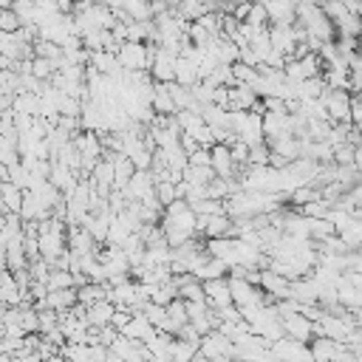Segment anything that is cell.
<instances>
[{"label":"cell","instance_id":"1","mask_svg":"<svg viewBox=\"0 0 362 362\" xmlns=\"http://www.w3.org/2000/svg\"><path fill=\"white\" fill-rule=\"evenodd\" d=\"M320 102L325 105L331 122H348V116H351V90H345V88H325Z\"/></svg>","mask_w":362,"mask_h":362},{"label":"cell","instance_id":"2","mask_svg":"<svg viewBox=\"0 0 362 362\" xmlns=\"http://www.w3.org/2000/svg\"><path fill=\"white\" fill-rule=\"evenodd\" d=\"M116 59H119L122 71H150L147 42H122L116 51Z\"/></svg>","mask_w":362,"mask_h":362},{"label":"cell","instance_id":"3","mask_svg":"<svg viewBox=\"0 0 362 362\" xmlns=\"http://www.w3.org/2000/svg\"><path fill=\"white\" fill-rule=\"evenodd\" d=\"M269 348L280 356V362H314L308 345H305V342H297V339H291V337H280V339H274Z\"/></svg>","mask_w":362,"mask_h":362},{"label":"cell","instance_id":"4","mask_svg":"<svg viewBox=\"0 0 362 362\" xmlns=\"http://www.w3.org/2000/svg\"><path fill=\"white\" fill-rule=\"evenodd\" d=\"M280 322H283V334H286V337H291V339H297V342H305V345L314 339V322H311L305 314L294 311V314L283 317Z\"/></svg>","mask_w":362,"mask_h":362},{"label":"cell","instance_id":"5","mask_svg":"<svg viewBox=\"0 0 362 362\" xmlns=\"http://www.w3.org/2000/svg\"><path fill=\"white\" fill-rule=\"evenodd\" d=\"M175 57L178 54H173L167 48L156 51V59H153V65L147 71L153 76V82H175Z\"/></svg>","mask_w":362,"mask_h":362},{"label":"cell","instance_id":"6","mask_svg":"<svg viewBox=\"0 0 362 362\" xmlns=\"http://www.w3.org/2000/svg\"><path fill=\"white\" fill-rule=\"evenodd\" d=\"M209 167L215 170L218 178H238V167H235L226 144H212L209 147Z\"/></svg>","mask_w":362,"mask_h":362},{"label":"cell","instance_id":"7","mask_svg":"<svg viewBox=\"0 0 362 362\" xmlns=\"http://www.w3.org/2000/svg\"><path fill=\"white\" fill-rule=\"evenodd\" d=\"M204 300L209 308H223L232 305V291H229V280L218 277V280H204Z\"/></svg>","mask_w":362,"mask_h":362},{"label":"cell","instance_id":"8","mask_svg":"<svg viewBox=\"0 0 362 362\" xmlns=\"http://www.w3.org/2000/svg\"><path fill=\"white\" fill-rule=\"evenodd\" d=\"M266 6V14H269V23H277V25H291L297 20V3L294 0H260Z\"/></svg>","mask_w":362,"mask_h":362},{"label":"cell","instance_id":"9","mask_svg":"<svg viewBox=\"0 0 362 362\" xmlns=\"http://www.w3.org/2000/svg\"><path fill=\"white\" fill-rule=\"evenodd\" d=\"M113 311H116V305H113L110 300H96L93 305H88V308H85L82 322H85L88 328H102V325H107V322H110Z\"/></svg>","mask_w":362,"mask_h":362},{"label":"cell","instance_id":"10","mask_svg":"<svg viewBox=\"0 0 362 362\" xmlns=\"http://www.w3.org/2000/svg\"><path fill=\"white\" fill-rule=\"evenodd\" d=\"M48 181H51V184H54V187H57V189H59L65 198H68V195L76 189V173H74V170H68L62 161H54V164H51Z\"/></svg>","mask_w":362,"mask_h":362},{"label":"cell","instance_id":"11","mask_svg":"<svg viewBox=\"0 0 362 362\" xmlns=\"http://www.w3.org/2000/svg\"><path fill=\"white\" fill-rule=\"evenodd\" d=\"M342 348H345V342H337V339H331V337H314V339L308 342V351H311L314 362H331Z\"/></svg>","mask_w":362,"mask_h":362},{"label":"cell","instance_id":"12","mask_svg":"<svg viewBox=\"0 0 362 362\" xmlns=\"http://www.w3.org/2000/svg\"><path fill=\"white\" fill-rule=\"evenodd\" d=\"M257 93L252 90V85H232L229 88V105L226 110H252L257 105Z\"/></svg>","mask_w":362,"mask_h":362},{"label":"cell","instance_id":"13","mask_svg":"<svg viewBox=\"0 0 362 362\" xmlns=\"http://www.w3.org/2000/svg\"><path fill=\"white\" fill-rule=\"evenodd\" d=\"M181 325H187V305H184L181 297H175V300L167 303V320H164V325L158 331H167V334L175 337L181 331Z\"/></svg>","mask_w":362,"mask_h":362},{"label":"cell","instance_id":"14","mask_svg":"<svg viewBox=\"0 0 362 362\" xmlns=\"http://www.w3.org/2000/svg\"><path fill=\"white\" fill-rule=\"evenodd\" d=\"M119 334H124L127 339H139V342H147V339L156 334V328L150 325V320H147L141 311H136V314L127 320V325H124Z\"/></svg>","mask_w":362,"mask_h":362},{"label":"cell","instance_id":"15","mask_svg":"<svg viewBox=\"0 0 362 362\" xmlns=\"http://www.w3.org/2000/svg\"><path fill=\"white\" fill-rule=\"evenodd\" d=\"M150 107H153L156 113H161V116H173V113L178 110V107H175V102L170 99V93H167V85H164V82H156V85H153Z\"/></svg>","mask_w":362,"mask_h":362},{"label":"cell","instance_id":"16","mask_svg":"<svg viewBox=\"0 0 362 362\" xmlns=\"http://www.w3.org/2000/svg\"><path fill=\"white\" fill-rule=\"evenodd\" d=\"M107 288H110L107 283H90V280H88L85 286L76 288V303L88 308V305H93L96 300H107Z\"/></svg>","mask_w":362,"mask_h":362},{"label":"cell","instance_id":"17","mask_svg":"<svg viewBox=\"0 0 362 362\" xmlns=\"http://www.w3.org/2000/svg\"><path fill=\"white\" fill-rule=\"evenodd\" d=\"M175 82L192 88L198 82V62H192L187 57H175Z\"/></svg>","mask_w":362,"mask_h":362},{"label":"cell","instance_id":"18","mask_svg":"<svg viewBox=\"0 0 362 362\" xmlns=\"http://www.w3.org/2000/svg\"><path fill=\"white\" fill-rule=\"evenodd\" d=\"M181 178H184L187 184H192V187H206V184L215 178V170H212L209 164H204V167L187 164V167H184V173H181Z\"/></svg>","mask_w":362,"mask_h":362},{"label":"cell","instance_id":"19","mask_svg":"<svg viewBox=\"0 0 362 362\" xmlns=\"http://www.w3.org/2000/svg\"><path fill=\"white\" fill-rule=\"evenodd\" d=\"M23 192H25V189H20L17 184H11L8 178L0 181V195H3V206H6V212H20Z\"/></svg>","mask_w":362,"mask_h":362},{"label":"cell","instance_id":"20","mask_svg":"<svg viewBox=\"0 0 362 362\" xmlns=\"http://www.w3.org/2000/svg\"><path fill=\"white\" fill-rule=\"evenodd\" d=\"M192 274H195L201 283H204V280H218V277H226V263L218 260V257H206Z\"/></svg>","mask_w":362,"mask_h":362},{"label":"cell","instance_id":"21","mask_svg":"<svg viewBox=\"0 0 362 362\" xmlns=\"http://www.w3.org/2000/svg\"><path fill=\"white\" fill-rule=\"evenodd\" d=\"M122 8L130 14L133 23L153 20V6H150V0H122Z\"/></svg>","mask_w":362,"mask_h":362},{"label":"cell","instance_id":"22","mask_svg":"<svg viewBox=\"0 0 362 362\" xmlns=\"http://www.w3.org/2000/svg\"><path fill=\"white\" fill-rule=\"evenodd\" d=\"M11 110L17 113H28V116H40V96L37 93H14V105Z\"/></svg>","mask_w":362,"mask_h":362},{"label":"cell","instance_id":"23","mask_svg":"<svg viewBox=\"0 0 362 362\" xmlns=\"http://www.w3.org/2000/svg\"><path fill=\"white\" fill-rule=\"evenodd\" d=\"M45 286H48V291H59V288H76V286H74V274H71V272H65V269H54V266H51V272H48Z\"/></svg>","mask_w":362,"mask_h":362},{"label":"cell","instance_id":"24","mask_svg":"<svg viewBox=\"0 0 362 362\" xmlns=\"http://www.w3.org/2000/svg\"><path fill=\"white\" fill-rule=\"evenodd\" d=\"M59 354H62L65 359H71V362H93V356H90V345L65 342V345L59 348Z\"/></svg>","mask_w":362,"mask_h":362},{"label":"cell","instance_id":"25","mask_svg":"<svg viewBox=\"0 0 362 362\" xmlns=\"http://www.w3.org/2000/svg\"><path fill=\"white\" fill-rule=\"evenodd\" d=\"M57 74V62L54 59H42V57H31V76L48 82Z\"/></svg>","mask_w":362,"mask_h":362},{"label":"cell","instance_id":"26","mask_svg":"<svg viewBox=\"0 0 362 362\" xmlns=\"http://www.w3.org/2000/svg\"><path fill=\"white\" fill-rule=\"evenodd\" d=\"M195 354H198V345H192V342H187L181 337L173 339V362H189Z\"/></svg>","mask_w":362,"mask_h":362},{"label":"cell","instance_id":"27","mask_svg":"<svg viewBox=\"0 0 362 362\" xmlns=\"http://www.w3.org/2000/svg\"><path fill=\"white\" fill-rule=\"evenodd\" d=\"M322 90H325L322 76H311V79H303L300 82V99H320Z\"/></svg>","mask_w":362,"mask_h":362},{"label":"cell","instance_id":"28","mask_svg":"<svg viewBox=\"0 0 362 362\" xmlns=\"http://www.w3.org/2000/svg\"><path fill=\"white\" fill-rule=\"evenodd\" d=\"M320 8L325 11V17H328L334 25H339V23H342V20L351 14V11H348V8H345L339 0H322V3H320Z\"/></svg>","mask_w":362,"mask_h":362},{"label":"cell","instance_id":"29","mask_svg":"<svg viewBox=\"0 0 362 362\" xmlns=\"http://www.w3.org/2000/svg\"><path fill=\"white\" fill-rule=\"evenodd\" d=\"M153 192H156V198H158L161 206H167V204L175 201V184L167 181V178H158V181L153 184Z\"/></svg>","mask_w":362,"mask_h":362},{"label":"cell","instance_id":"30","mask_svg":"<svg viewBox=\"0 0 362 362\" xmlns=\"http://www.w3.org/2000/svg\"><path fill=\"white\" fill-rule=\"evenodd\" d=\"M189 209L195 215H221L223 212V201H218V198H201V201L189 204Z\"/></svg>","mask_w":362,"mask_h":362},{"label":"cell","instance_id":"31","mask_svg":"<svg viewBox=\"0 0 362 362\" xmlns=\"http://www.w3.org/2000/svg\"><path fill=\"white\" fill-rule=\"evenodd\" d=\"M232 74H235V82L238 85H252L255 79H257V68H252V65H246V62H232Z\"/></svg>","mask_w":362,"mask_h":362},{"label":"cell","instance_id":"32","mask_svg":"<svg viewBox=\"0 0 362 362\" xmlns=\"http://www.w3.org/2000/svg\"><path fill=\"white\" fill-rule=\"evenodd\" d=\"M269 158H272V150H269V144H266V141H260V144H252V147H249V164H252V167H266V164H269Z\"/></svg>","mask_w":362,"mask_h":362},{"label":"cell","instance_id":"33","mask_svg":"<svg viewBox=\"0 0 362 362\" xmlns=\"http://www.w3.org/2000/svg\"><path fill=\"white\" fill-rule=\"evenodd\" d=\"M243 23H249V25H269L266 6H263L260 0H255V3L249 6V14H246V20H243Z\"/></svg>","mask_w":362,"mask_h":362},{"label":"cell","instance_id":"34","mask_svg":"<svg viewBox=\"0 0 362 362\" xmlns=\"http://www.w3.org/2000/svg\"><path fill=\"white\" fill-rule=\"evenodd\" d=\"M20 17L11 11V8H3L0 11V31H8V34H14V31H20Z\"/></svg>","mask_w":362,"mask_h":362},{"label":"cell","instance_id":"35","mask_svg":"<svg viewBox=\"0 0 362 362\" xmlns=\"http://www.w3.org/2000/svg\"><path fill=\"white\" fill-rule=\"evenodd\" d=\"M334 164H342V167L354 164V147L351 144H337L334 147Z\"/></svg>","mask_w":362,"mask_h":362},{"label":"cell","instance_id":"36","mask_svg":"<svg viewBox=\"0 0 362 362\" xmlns=\"http://www.w3.org/2000/svg\"><path fill=\"white\" fill-rule=\"evenodd\" d=\"M187 164H195V167L209 164V147H198L195 153H189V156H187Z\"/></svg>","mask_w":362,"mask_h":362},{"label":"cell","instance_id":"37","mask_svg":"<svg viewBox=\"0 0 362 362\" xmlns=\"http://www.w3.org/2000/svg\"><path fill=\"white\" fill-rule=\"evenodd\" d=\"M348 122H351L354 127H359V130H362V102H359V99H354V96H351V116H348Z\"/></svg>","mask_w":362,"mask_h":362},{"label":"cell","instance_id":"38","mask_svg":"<svg viewBox=\"0 0 362 362\" xmlns=\"http://www.w3.org/2000/svg\"><path fill=\"white\" fill-rule=\"evenodd\" d=\"M175 337H181V339H187V342H192V345H201V334L187 322V325H181V331L175 334Z\"/></svg>","mask_w":362,"mask_h":362},{"label":"cell","instance_id":"39","mask_svg":"<svg viewBox=\"0 0 362 362\" xmlns=\"http://www.w3.org/2000/svg\"><path fill=\"white\" fill-rule=\"evenodd\" d=\"M11 105H14V93L0 85V113H3V110H11Z\"/></svg>","mask_w":362,"mask_h":362},{"label":"cell","instance_id":"40","mask_svg":"<svg viewBox=\"0 0 362 362\" xmlns=\"http://www.w3.org/2000/svg\"><path fill=\"white\" fill-rule=\"evenodd\" d=\"M354 167L362 173V144H359V147H354Z\"/></svg>","mask_w":362,"mask_h":362},{"label":"cell","instance_id":"41","mask_svg":"<svg viewBox=\"0 0 362 362\" xmlns=\"http://www.w3.org/2000/svg\"><path fill=\"white\" fill-rule=\"evenodd\" d=\"M339 3H342L348 11H354V14H356V8H359V0H339Z\"/></svg>","mask_w":362,"mask_h":362},{"label":"cell","instance_id":"42","mask_svg":"<svg viewBox=\"0 0 362 362\" xmlns=\"http://www.w3.org/2000/svg\"><path fill=\"white\" fill-rule=\"evenodd\" d=\"M105 362H124V359H122L119 354H113V351L107 348V356H105Z\"/></svg>","mask_w":362,"mask_h":362},{"label":"cell","instance_id":"43","mask_svg":"<svg viewBox=\"0 0 362 362\" xmlns=\"http://www.w3.org/2000/svg\"><path fill=\"white\" fill-rule=\"evenodd\" d=\"M354 317H356V325H362V308H356V311H354Z\"/></svg>","mask_w":362,"mask_h":362},{"label":"cell","instance_id":"44","mask_svg":"<svg viewBox=\"0 0 362 362\" xmlns=\"http://www.w3.org/2000/svg\"><path fill=\"white\" fill-rule=\"evenodd\" d=\"M351 96H354V99H359V102H362V90H356V93H351Z\"/></svg>","mask_w":362,"mask_h":362},{"label":"cell","instance_id":"45","mask_svg":"<svg viewBox=\"0 0 362 362\" xmlns=\"http://www.w3.org/2000/svg\"><path fill=\"white\" fill-rule=\"evenodd\" d=\"M144 362H153V359H144Z\"/></svg>","mask_w":362,"mask_h":362}]
</instances>
